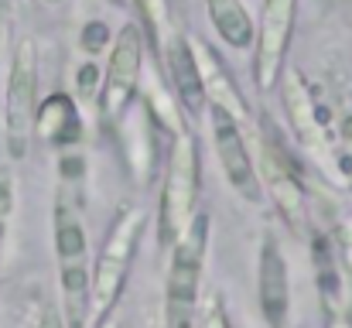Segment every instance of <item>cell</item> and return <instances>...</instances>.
<instances>
[{
	"mask_svg": "<svg viewBox=\"0 0 352 328\" xmlns=\"http://www.w3.org/2000/svg\"><path fill=\"white\" fill-rule=\"evenodd\" d=\"M212 147H216L219 168H223V175L233 185L236 195H243L246 202H263V182H260L253 154L243 140L239 120H233L226 109L216 107H212Z\"/></svg>",
	"mask_w": 352,
	"mask_h": 328,
	"instance_id": "8",
	"label": "cell"
},
{
	"mask_svg": "<svg viewBox=\"0 0 352 328\" xmlns=\"http://www.w3.org/2000/svg\"><path fill=\"white\" fill-rule=\"evenodd\" d=\"M256 298L267 328H287L291 318V274L284 250L274 232H263L260 256H256Z\"/></svg>",
	"mask_w": 352,
	"mask_h": 328,
	"instance_id": "9",
	"label": "cell"
},
{
	"mask_svg": "<svg viewBox=\"0 0 352 328\" xmlns=\"http://www.w3.org/2000/svg\"><path fill=\"white\" fill-rule=\"evenodd\" d=\"M206 10H209V21H212L216 34L230 48H253L256 24H253L243 0H206Z\"/></svg>",
	"mask_w": 352,
	"mask_h": 328,
	"instance_id": "13",
	"label": "cell"
},
{
	"mask_svg": "<svg viewBox=\"0 0 352 328\" xmlns=\"http://www.w3.org/2000/svg\"><path fill=\"white\" fill-rule=\"evenodd\" d=\"M110 3H123V0H110Z\"/></svg>",
	"mask_w": 352,
	"mask_h": 328,
	"instance_id": "22",
	"label": "cell"
},
{
	"mask_svg": "<svg viewBox=\"0 0 352 328\" xmlns=\"http://www.w3.org/2000/svg\"><path fill=\"white\" fill-rule=\"evenodd\" d=\"M349 236H352V229H349Z\"/></svg>",
	"mask_w": 352,
	"mask_h": 328,
	"instance_id": "23",
	"label": "cell"
},
{
	"mask_svg": "<svg viewBox=\"0 0 352 328\" xmlns=\"http://www.w3.org/2000/svg\"><path fill=\"white\" fill-rule=\"evenodd\" d=\"M209 236H212V216L195 212L185 232L171 243V263L164 281V328H195Z\"/></svg>",
	"mask_w": 352,
	"mask_h": 328,
	"instance_id": "2",
	"label": "cell"
},
{
	"mask_svg": "<svg viewBox=\"0 0 352 328\" xmlns=\"http://www.w3.org/2000/svg\"><path fill=\"white\" fill-rule=\"evenodd\" d=\"M260 178L267 182L274 206L287 216V222H301V216H305V188L294 178V168L284 161V154L277 147H267V140H263V175Z\"/></svg>",
	"mask_w": 352,
	"mask_h": 328,
	"instance_id": "12",
	"label": "cell"
},
{
	"mask_svg": "<svg viewBox=\"0 0 352 328\" xmlns=\"http://www.w3.org/2000/svg\"><path fill=\"white\" fill-rule=\"evenodd\" d=\"M195 48V62H199V76H202V89H206V103H212L216 109H226L233 120H246L250 109H246V100L239 96L233 76L226 72V65L216 58V52H209L206 45L192 41Z\"/></svg>",
	"mask_w": 352,
	"mask_h": 328,
	"instance_id": "11",
	"label": "cell"
},
{
	"mask_svg": "<svg viewBox=\"0 0 352 328\" xmlns=\"http://www.w3.org/2000/svg\"><path fill=\"white\" fill-rule=\"evenodd\" d=\"M52 232H55V263L62 287V318L65 328H86L89 322V236L82 222V195L62 178L52 206Z\"/></svg>",
	"mask_w": 352,
	"mask_h": 328,
	"instance_id": "1",
	"label": "cell"
},
{
	"mask_svg": "<svg viewBox=\"0 0 352 328\" xmlns=\"http://www.w3.org/2000/svg\"><path fill=\"white\" fill-rule=\"evenodd\" d=\"M93 328H120V315H117V308L113 311H107V315H100L96 318V325Z\"/></svg>",
	"mask_w": 352,
	"mask_h": 328,
	"instance_id": "20",
	"label": "cell"
},
{
	"mask_svg": "<svg viewBox=\"0 0 352 328\" xmlns=\"http://www.w3.org/2000/svg\"><path fill=\"white\" fill-rule=\"evenodd\" d=\"M10 212H14V175H10V168H0V260H3Z\"/></svg>",
	"mask_w": 352,
	"mask_h": 328,
	"instance_id": "16",
	"label": "cell"
},
{
	"mask_svg": "<svg viewBox=\"0 0 352 328\" xmlns=\"http://www.w3.org/2000/svg\"><path fill=\"white\" fill-rule=\"evenodd\" d=\"M294 17H298V0H263L260 7V24L253 38V83L263 93H270L280 83L294 34Z\"/></svg>",
	"mask_w": 352,
	"mask_h": 328,
	"instance_id": "6",
	"label": "cell"
},
{
	"mask_svg": "<svg viewBox=\"0 0 352 328\" xmlns=\"http://www.w3.org/2000/svg\"><path fill=\"white\" fill-rule=\"evenodd\" d=\"M144 226H147V212L140 206H123L113 219V226L107 229L93 277H89V315L100 318V315L120 308V298L126 291Z\"/></svg>",
	"mask_w": 352,
	"mask_h": 328,
	"instance_id": "3",
	"label": "cell"
},
{
	"mask_svg": "<svg viewBox=\"0 0 352 328\" xmlns=\"http://www.w3.org/2000/svg\"><path fill=\"white\" fill-rule=\"evenodd\" d=\"M199 140L192 130L175 127V140L168 151L164 164V182H161V199H157V239L164 250L185 232V226L195 216L199 206Z\"/></svg>",
	"mask_w": 352,
	"mask_h": 328,
	"instance_id": "4",
	"label": "cell"
},
{
	"mask_svg": "<svg viewBox=\"0 0 352 328\" xmlns=\"http://www.w3.org/2000/svg\"><path fill=\"white\" fill-rule=\"evenodd\" d=\"M45 3H62V0H45Z\"/></svg>",
	"mask_w": 352,
	"mask_h": 328,
	"instance_id": "21",
	"label": "cell"
},
{
	"mask_svg": "<svg viewBox=\"0 0 352 328\" xmlns=\"http://www.w3.org/2000/svg\"><path fill=\"white\" fill-rule=\"evenodd\" d=\"M161 52H164V69H168L171 89H175L182 109L199 116L206 109V89H202V76H199V62H195L192 41L182 38V34H171Z\"/></svg>",
	"mask_w": 352,
	"mask_h": 328,
	"instance_id": "10",
	"label": "cell"
},
{
	"mask_svg": "<svg viewBox=\"0 0 352 328\" xmlns=\"http://www.w3.org/2000/svg\"><path fill=\"white\" fill-rule=\"evenodd\" d=\"M137 3V10H140V17H144V24H147V31H151V38H154V45L157 48H164V41L175 34L171 28V3L168 0H133Z\"/></svg>",
	"mask_w": 352,
	"mask_h": 328,
	"instance_id": "15",
	"label": "cell"
},
{
	"mask_svg": "<svg viewBox=\"0 0 352 328\" xmlns=\"http://www.w3.org/2000/svg\"><path fill=\"white\" fill-rule=\"evenodd\" d=\"M195 328H233L230 325V315H226V305L219 294H212L206 301V308L195 315Z\"/></svg>",
	"mask_w": 352,
	"mask_h": 328,
	"instance_id": "17",
	"label": "cell"
},
{
	"mask_svg": "<svg viewBox=\"0 0 352 328\" xmlns=\"http://www.w3.org/2000/svg\"><path fill=\"white\" fill-rule=\"evenodd\" d=\"M140 72H144V34L137 24H126L113 38L107 76L100 86V113L107 120H120L130 109L140 86Z\"/></svg>",
	"mask_w": 352,
	"mask_h": 328,
	"instance_id": "7",
	"label": "cell"
},
{
	"mask_svg": "<svg viewBox=\"0 0 352 328\" xmlns=\"http://www.w3.org/2000/svg\"><path fill=\"white\" fill-rule=\"evenodd\" d=\"M34 127L52 140V144H76L79 140V113H76V103L69 96H52L45 107L38 109L34 116Z\"/></svg>",
	"mask_w": 352,
	"mask_h": 328,
	"instance_id": "14",
	"label": "cell"
},
{
	"mask_svg": "<svg viewBox=\"0 0 352 328\" xmlns=\"http://www.w3.org/2000/svg\"><path fill=\"white\" fill-rule=\"evenodd\" d=\"M38 328H65V318H62V311H58V308H45V315H41Z\"/></svg>",
	"mask_w": 352,
	"mask_h": 328,
	"instance_id": "19",
	"label": "cell"
},
{
	"mask_svg": "<svg viewBox=\"0 0 352 328\" xmlns=\"http://www.w3.org/2000/svg\"><path fill=\"white\" fill-rule=\"evenodd\" d=\"M103 45H107V24L89 21V24H86V34H82V48H86V52H100Z\"/></svg>",
	"mask_w": 352,
	"mask_h": 328,
	"instance_id": "18",
	"label": "cell"
},
{
	"mask_svg": "<svg viewBox=\"0 0 352 328\" xmlns=\"http://www.w3.org/2000/svg\"><path fill=\"white\" fill-rule=\"evenodd\" d=\"M34 116H38V52L34 41L24 38L14 48L7 93H3V144L14 161L28 157L34 137Z\"/></svg>",
	"mask_w": 352,
	"mask_h": 328,
	"instance_id": "5",
	"label": "cell"
}]
</instances>
